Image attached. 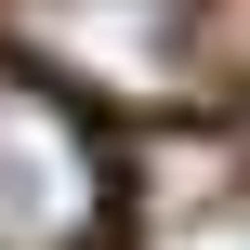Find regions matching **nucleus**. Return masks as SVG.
<instances>
[{
	"label": "nucleus",
	"mask_w": 250,
	"mask_h": 250,
	"mask_svg": "<svg viewBox=\"0 0 250 250\" xmlns=\"http://www.w3.org/2000/svg\"><path fill=\"white\" fill-rule=\"evenodd\" d=\"M13 40L53 92L105 105H185L198 79V0H13Z\"/></svg>",
	"instance_id": "obj_1"
},
{
	"label": "nucleus",
	"mask_w": 250,
	"mask_h": 250,
	"mask_svg": "<svg viewBox=\"0 0 250 250\" xmlns=\"http://www.w3.org/2000/svg\"><path fill=\"white\" fill-rule=\"evenodd\" d=\"M92 224H105V145H92V119L53 79L0 66V250H79Z\"/></svg>",
	"instance_id": "obj_2"
}]
</instances>
